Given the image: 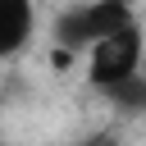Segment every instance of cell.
Returning a JSON list of instances; mask_svg holds the SVG:
<instances>
[{
  "mask_svg": "<svg viewBox=\"0 0 146 146\" xmlns=\"http://www.w3.org/2000/svg\"><path fill=\"white\" fill-rule=\"evenodd\" d=\"M128 23H137L132 0H78V5H68V9L55 18L50 36H55V46L87 55L100 36H110V32L128 27Z\"/></svg>",
  "mask_w": 146,
  "mask_h": 146,
  "instance_id": "1",
  "label": "cell"
},
{
  "mask_svg": "<svg viewBox=\"0 0 146 146\" xmlns=\"http://www.w3.org/2000/svg\"><path fill=\"white\" fill-rule=\"evenodd\" d=\"M141 55H146V36H141V23H128L110 36H100L91 50H87V87H96L100 96L114 91L119 82L137 78L141 73Z\"/></svg>",
  "mask_w": 146,
  "mask_h": 146,
  "instance_id": "2",
  "label": "cell"
},
{
  "mask_svg": "<svg viewBox=\"0 0 146 146\" xmlns=\"http://www.w3.org/2000/svg\"><path fill=\"white\" fill-rule=\"evenodd\" d=\"M32 36H36V5L32 0H5V41H0L5 59H18Z\"/></svg>",
  "mask_w": 146,
  "mask_h": 146,
  "instance_id": "3",
  "label": "cell"
},
{
  "mask_svg": "<svg viewBox=\"0 0 146 146\" xmlns=\"http://www.w3.org/2000/svg\"><path fill=\"white\" fill-rule=\"evenodd\" d=\"M105 100L123 114H146V73H137V78L119 82L114 91H105Z\"/></svg>",
  "mask_w": 146,
  "mask_h": 146,
  "instance_id": "4",
  "label": "cell"
},
{
  "mask_svg": "<svg viewBox=\"0 0 146 146\" xmlns=\"http://www.w3.org/2000/svg\"><path fill=\"white\" fill-rule=\"evenodd\" d=\"M82 146H119V137H114V132H96V137H87Z\"/></svg>",
  "mask_w": 146,
  "mask_h": 146,
  "instance_id": "5",
  "label": "cell"
}]
</instances>
